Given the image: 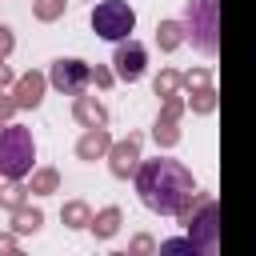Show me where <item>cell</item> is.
<instances>
[{
    "instance_id": "cell-16",
    "label": "cell",
    "mask_w": 256,
    "mask_h": 256,
    "mask_svg": "<svg viewBox=\"0 0 256 256\" xmlns=\"http://www.w3.org/2000/svg\"><path fill=\"white\" fill-rule=\"evenodd\" d=\"M28 192H32V196H52V192H60V172H56L52 164L32 168V172H28Z\"/></svg>"
},
{
    "instance_id": "cell-24",
    "label": "cell",
    "mask_w": 256,
    "mask_h": 256,
    "mask_svg": "<svg viewBox=\"0 0 256 256\" xmlns=\"http://www.w3.org/2000/svg\"><path fill=\"white\" fill-rule=\"evenodd\" d=\"M204 84H212V72H208V68L196 64V68L184 72V88H188V92H192V88H204Z\"/></svg>"
},
{
    "instance_id": "cell-18",
    "label": "cell",
    "mask_w": 256,
    "mask_h": 256,
    "mask_svg": "<svg viewBox=\"0 0 256 256\" xmlns=\"http://www.w3.org/2000/svg\"><path fill=\"white\" fill-rule=\"evenodd\" d=\"M216 104H220V92H216L212 84H204V88H192V92H188V108H192V116H212V112H216Z\"/></svg>"
},
{
    "instance_id": "cell-19",
    "label": "cell",
    "mask_w": 256,
    "mask_h": 256,
    "mask_svg": "<svg viewBox=\"0 0 256 256\" xmlns=\"http://www.w3.org/2000/svg\"><path fill=\"white\" fill-rule=\"evenodd\" d=\"M92 208L84 204V200H68L64 208H60V220H64V228H72V232H80V228H88L92 224Z\"/></svg>"
},
{
    "instance_id": "cell-15",
    "label": "cell",
    "mask_w": 256,
    "mask_h": 256,
    "mask_svg": "<svg viewBox=\"0 0 256 256\" xmlns=\"http://www.w3.org/2000/svg\"><path fill=\"white\" fill-rule=\"evenodd\" d=\"M16 236H36L40 228H44V212L40 208H32V204H20L16 212H12V224H8Z\"/></svg>"
},
{
    "instance_id": "cell-6",
    "label": "cell",
    "mask_w": 256,
    "mask_h": 256,
    "mask_svg": "<svg viewBox=\"0 0 256 256\" xmlns=\"http://www.w3.org/2000/svg\"><path fill=\"white\" fill-rule=\"evenodd\" d=\"M48 84L64 96H76L92 84V64L80 60V56H56L52 68H48Z\"/></svg>"
},
{
    "instance_id": "cell-7",
    "label": "cell",
    "mask_w": 256,
    "mask_h": 256,
    "mask_svg": "<svg viewBox=\"0 0 256 256\" xmlns=\"http://www.w3.org/2000/svg\"><path fill=\"white\" fill-rule=\"evenodd\" d=\"M188 112V100L184 96H168V100H160V112H156V120H152V140H156V148H176L180 144V116Z\"/></svg>"
},
{
    "instance_id": "cell-28",
    "label": "cell",
    "mask_w": 256,
    "mask_h": 256,
    "mask_svg": "<svg viewBox=\"0 0 256 256\" xmlns=\"http://www.w3.org/2000/svg\"><path fill=\"white\" fill-rule=\"evenodd\" d=\"M16 248H20V236H16L12 228H8V232H0V256H4V252H16Z\"/></svg>"
},
{
    "instance_id": "cell-22",
    "label": "cell",
    "mask_w": 256,
    "mask_h": 256,
    "mask_svg": "<svg viewBox=\"0 0 256 256\" xmlns=\"http://www.w3.org/2000/svg\"><path fill=\"white\" fill-rule=\"evenodd\" d=\"M152 252H160V244H156L148 232H136V236L128 240V256H152Z\"/></svg>"
},
{
    "instance_id": "cell-2",
    "label": "cell",
    "mask_w": 256,
    "mask_h": 256,
    "mask_svg": "<svg viewBox=\"0 0 256 256\" xmlns=\"http://www.w3.org/2000/svg\"><path fill=\"white\" fill-rule=\"evenodd\" d=\"M176 220L184 224V232L196 240L200 256H216L220 252V204L212 192H196L188 208L176 212Z\"/></svg>"
},
{
    "instance_id": "cell-12",
    "label": "cell",
    "mask_w": 256,
    "mask_h": 256,
    "mask_svg": "<svg viewBox=\"0 0 256 256\" xmlns=\"http://www.w3.org/2000/svg\"><path fill=\"white\" fill-rule=\"evenodd\" d=\"M108 148H112V132H108V124H104V128H84L80 140H76V160L96 164V160L108 156Z\"/></svg>"
},
{
    "instance_id": "cell-21",
    "label": "cell",
    "mask_w": 256,
    "mask_h": 256,
    "mask_svg": "<svg viewBox=\"0 0 256 256\" xmlns=\"http://www.w3.org/2000/svg\"><path fill=\"white\" fill-rule=\"evenodd\" d=\"M64 12H68V0H32V16L40 24H56Z\"/></svg>"
},
{
    "instance_id": "cell-13",
    "label": "cell",
    "mask_w": 256,
    "mask_h": 256,
    "mask_svg": "<svg viewBox=\"0 0 256 256\" xmlns=\"http://www.w3.org/2000/svg\"><path fill=\"white\" fill-rule=\"evenodd\" d=\"M120 224H124V212H120L116 204H108V208H100V212L92 216V224H88V232H92L96 240H112V236L120 232Z\"/></svg>"
},
{
    "instance_id": "cell-4",
    "label": "cell",
    "mask_w": 256,
    "mask_h": 256,
    "mask_svg": "<svg viewBox=\"0 0 256 256\" xmlns=\"http://www.w3.org/2000/svg\"><path fill=\"white\" fill-rule=\"evenodd\" d=\"M184 32L188 44L204 56L220 52V0H184Z\"/></svg>"
},
{
    "instance_id": "cell-29",
    "label": "cell",
    "mask_w": 256,
    "mask_h": 256,
    "mask_svg": "<svg viewBox=\"0 0 256 256\" xmlns=\"http://www.w3.org/2000/svg\"><path fill=\"white\" fill-rule=\"evenodd\" d=\"M16 84V76H12V68H8V60L0 56V88H12Z\"/></svg>"
},
{
    "instance_id": "cell-11",
    "label": "cell",
    "mask_w": 256,
    "mask_h": 256,
    "mask_svg": "<svg viewBox=\"0 0 256 256\" xmlns=\"http://www.w3.org/2000/svg\"><path fill=\"white\" fill-rule=\"evenodd\" d=\"M72 120H76L80 128H104V124H108V108H104L100 96L76 92V96H72Z\"/></svg>"
},
{
    "instance_id": "cell-5",
    "label": "cell",
    "mask_w": 256,
    "mask_h": 256,
    "mask_svg": "<svg viewBox=\"0 0 256 256\" xmlns=\"http://www.w3.org/2000/svg\"><path fill=\"white\" fill-rule=\"evenodd\" d=\"M88 28H92L100 40L120 44V40H128L132 28H136V8H132L128 0H96L92 12H88Z\"/></svg>"
},
{
    "instance_id": "cell-9",
    "label": "cell",
    "mask_w": 256,
    "mask_h": 256,
    "mask_svg": "<svg viewBox=\"0 0 256 256\" xmlns=\"http://www.w3.org/2000/svg\"><path fill=\"white\" fill-rule=\"evenodd\" d=\"M112 68H116V80H124V84H136L144 72H148V48L140 44V40H120L116 44V52H112Z\"/></svg>"
},
{
    "instance_id": "cell-30",
    "label": "cell",
    "mask_w": 256,
    "mask_h": 256,
    "mask_svg": "<svg viewBox=\"0 0 256 256\" xmlns=\"http://www.w3.org/2000/svg\"><path fill=\"white\" fill-rule=\"evenodd\" d=\"M92 4H96V0H92Z\"/></svg>"
},
{
    "instance_id": "cell-23",
    "label": "cell",
    "mask_w": 256,
    "mask_h": 256,
    "mask_svg": "<svg viewBox=\"0 0 256 256\" xmlns=\"http://www.w3.org/2000/svg\"><path fill=\"white\" fill-rule=\"evenodd\" d=\"M160 252L168 256V252H192V256H200V248H196V240L192 236H176V240H160Z\"/></svg>"
},
{
    "instance_id": "cell-27",
    "label": "cell",
    "mask_w": 256,
    "mask_h": 256,
    "mask_svg": "<svg viewBox=\"0 0 256 256\" xmlns=\"http://www.w3.org/2000/svg\"><path fill=\"white\" fill-rule=\"evenodd\" d=\"M12 48H16V32H12L8 24H0V56L8 60V56H12Z\"/></svg>"
},
{
    "instance_id": "cell-26",
    "label": "cell",
    "mask_w": 256,
    "mask_h": 256,
    "mask_svg": "<svg viewBox=\"0 0 256 256\" xmlns=\"http://www.w3.org/2000/svg\"><path fill=\"white\" fill-rule=\"evenodd\" d=\"M92 84H96V88H112V84H116V68L96 64V68H92Z\"/></svg>"
},
{
    "instance_id": "cell-14",
    "label": "cell",
    "mask_w": 256,
    "mask_h": 256,
    "mask_svg": "<svg viewBox=\"0 0 256 256\" xmlns=\"http://www.w3.org/2000/svg\"><path fill=\"white\" fill-rule=\"evenodd\" d=\"M180 44H188V32H184V20H160L156 24V48L160 52H176Z\"/></svg>"
},
{
    "instance_id": "cell-10",
    "label": "cell",
    "mask_w": 256,
    "mask_h": 256,
    "mask_svg": "<svg viewBox=\"0 0 256 256\" xmlns=\"http://www.w3.org/2000/svg\"><path fill=\"white\" fill-rule=\"evenodd\" d=\"M48 88H52V84H48V72H36V68H28V72H24V76H16V84H12L16 108H20V112H32V108H40Z\"/></svg>"
},
{
    "instance_id": "cell-25",
    "label": "cell",
    "mask_w": 256,
    "mask_h": 256,
    "mask_svg": "<svg viewBox=\"0 0 256 256\" xmlns=\"http://www.w3.org/2000/svg\"><path fill=\"white\" fill-rule=\"evenodd\" d=\"M16 112H20V108H16V96H12V88H0V124H8Z\"/></svg>"
},
{
    "instance_id": "cell-17",
    "label": "cell",
    "mask_w": 256,
    "mask_h": 256,
    "mask_svg": "<svg viewBox=\"0 0 256 256\" xmlns=\"http://www.w3.org/2000/svg\"><path fill=\"white\" fill-rule=\"evenodd\" d=\"M180 88H184V72H176V68H160V72L152 76V92H156L160 100L180 96Z\"/></svg>"
},
{
    "instance_id": "cell-8",
    "label": "cell",
    "mask_w": 256,
    "mask_h": 256,
    "mask_svg": "<svg viewBox=\"0 0 256 256\" xmlns=\"http://www.w3.org/2000/svg\"><path fill=\"white\" fill-rule=\"evenodd\" d=\"M140 144H144V136L140 132H128L124 140H112V148H108V172L116 176V180H132L136 176V168H140Z\"/></svg>"
},
{
    "instance_id": "cell-1",
    "label": "cell",
    "mask_w": 256,
    "mask_h": 256,
    "mask_svg": "<svg viewBox=\"0 0 256 256\" xmlns=\"http://www.w3.org/2000/svg\"><path fill=\"white\" fill-rule=\"evenodd\" d=\"M136 192H140V204L156 216H176L180 208L192 204L196 196V176L184 160H172V156H156V160H140L136 176H132Z\"/></svg>"
},
{
    "instance_id": "cell-20",
    "label": "cell",
    "mask_w": 256,
    "mask_h": 256,
    "mask_svg": "<svg viewBox=\"0 0 256 256\" xmlns=\"http://www.w3.org/2000/svg\"><path fill=\"white\" fill-rule=\"evenodd\" d=\"M28 196H32V192H28L24 180H4V184H0V208H4V212H16L20 204H28Z\"/></svg>"
},
{
    "instance_id": "cell-3",
    "label": "cell",
    "mask_w": 256,
    "mask_h": 256,
    "mask_svg": "<svg viewBox=\"0 0 256 256\" xmlns=\"http://www.w3.org/2000/svg\"><path fill=\"white\" fill-rule=\"evenodd\" d=\"M32 164H36V136H32V128H24L16 120L0 124V176L4 180H28Z\"/></svg>"
}]
</instances>
